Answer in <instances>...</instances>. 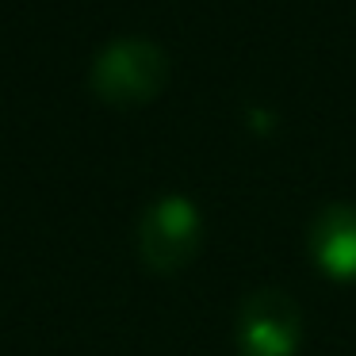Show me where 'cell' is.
I'll list each match as a JSON object with an SVG mask.
<instances>
[{
  "instance_id": "7a4b0ae2",
  "label": "cell",
  "mask_w": 356,
  "mask_h": 356,
  "mask_svg": "<svg viewBox=\"0 0 356 356\" xmlns=\"http://www.w3.org/2000/svg\"><path fill=\"white\" fill-rule=\"evenodd\" d=\"M203 245V215L188 195H161L138 222V253L154 272H180Z\"/></svg>"
},
{
  "instance_id": "3957f363",
  "label": "cell",
  "mask_w": 356,
  "mask_h": 356,
  "mask_svg": "<svg viewBox=\"0 0 356 356\" xmlns=\"http://www.w3.org/2000/svg\"><path fill=\"white\" fill-rule=\"evenodd\" d=\"M234 345L241 356H299L302 345V314L299 302L280 287L249 291L238 307Z\"/></svg>"
},
{
  "instance_id": "277c9868",
  "label": "cell",
  "mask_w": 356,
  "mask_h": 356,
  "mask_svg": "<svg viewBox=\"0 0 356 356\" xmlns=\"http://www.w3.org/2000/svg\"><path fill=\"white\" fill-rule=\"evenodd\" d=\"M310 261L337 284H356V203H325L307 234Z\"/></svg>"
},
{
  "instance_id": "6da1fadb",
  "label": "cell",
  "mask_w": 356,
  "mask_h": 356,
  "mask_svg": "<svg viewBox=\"0 0 356 356\" xmlns=\"http://www.w3.org/2000/svg\"><path fill=\"white\" fill-rule=\"evenodd\" d=\"M169 81V58L149 39H115L92 62V92L111 108L149 104Z\"/></svg>"
}]
</instances>
